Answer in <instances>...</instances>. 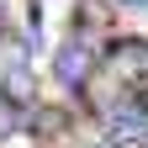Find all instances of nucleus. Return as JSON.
<instances>
[{
	"instance_id": "0eeeda50",
	"label": "nucleus",
	"mask_w": 148,
	"mask_h": 148,
	"mask_svg": "<svg viewBox=\"0 0 148 148\" xmlns=\"http://www.w3.org/2000/svg\"><path fill=\"white\" fill-rule=\"evenodd\" d=\"M132 5H148V0H132Z\"/></svg>"
},
{
	"instance_id": "f257e3e1",
	"label": "nucleus",
	"mask_w": 148,
	"mask_h": 148,
	"mask_svg": "<svg viewBox=\"0 0 148 148\" xmlns=\"http://www.w3.org/2000/svg\"><path fill=\"white\" fill-rule=\"evenodd\" d=\"M53 74H58V85L79 90V85H90V74H95V53H90L79 37H69V42L53 53Z\"/></svg>"
},
{
	"instance_id": "39448f33",
	"label": "nucleus",
	"mask_w": 148,
	"mask_h": 148,
	"mask_svg": "<svg viewBox=\"0 0 148 148\" xmlns=\"http://www.w3.org/2000/svg\"><path fill=\"white\" fill-rule=\"evenodd\" d=\"M16 127H21V111H16L11 101H0V143H5V138L16 132Z\"/></svg>"
},
{
	"instance_id": "423d86ee",
	"label": "nucleus",
	"mask_w": 148,
	"mask_h": 148,
	"mask_svg": "<svg viewBox=\"0 0 148 148\" xmlns=\"http://www.w3.org/2000/svg\"><path fill=\"white\" fill-rule=\"evenodd\" d=\"M5 21H11V11H5V0H0V32H5Z\"/></svg>"
},
{
	"instance_id": "f03ea898",
	"label": "nucleus",
	"mask_w": 148,
	"mask_h": 148,
	"mask_svg": "<svg viewBox=\"0 0 148 148\" xmlns=\"http://www.w3.org/2000/svg\"><path fill=\"white\" fill-rule=\"evenodd\" d=\"M0 101H11L16 111H27V106L37 101V85H32V69H27V64L0 74Z\"/></svg>"
},
{
	"instance_id": "20e7f679",
	"label": "nucleus",
	"mask_w": 148,
	"mask_h": 148,
	"mask_svg": "<svg viewBox=\"0 0 148 148\" xmlns=\"http://www.w3.org/2000/svg\"><path fill=\"white\" fill-rule=\"evenodd\" d=\"M106 64L116 69V74H143L148 69V42H111Z\"/></svg>"
},
{
	"instance_id": "7ed1b4c3",
	"label": "nucleus",
	"mask_w": 148,
	"mask_h": 148,
	"mask_svg": "<svg viewBox=\"0 0 148 148\" xmlns=\"http://www.w3.org/2000/svg\"><path fill=\"white\" fill-rule=\"evenodd\" d=\"M138 143H148V122H143V111H116L111 116V148H138Z\"/></svg>"
}]
</instances>
